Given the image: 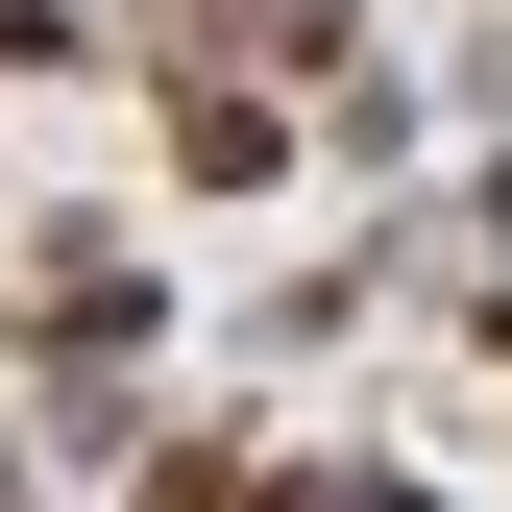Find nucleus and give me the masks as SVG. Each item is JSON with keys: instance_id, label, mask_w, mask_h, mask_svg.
Here are the masks:
<instances>
[{"instance_id": "1", "label": "nucleus", "mask_w": 512, "mask_h": 512, "mask_svg": "<svg viewBox=\"0 0 512 512\" xmlns=\"http://www.w3.org/2000/svg\"><path fill=\"white\" fill-rule=\"evenodd\" d=\"M317 512H342V488H317Z\"/></svg>"}]
</instances>
